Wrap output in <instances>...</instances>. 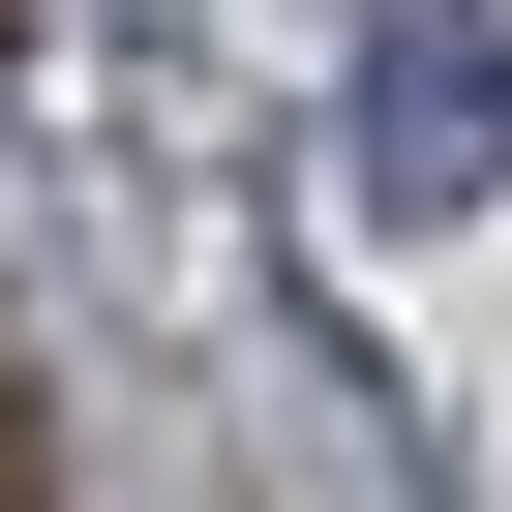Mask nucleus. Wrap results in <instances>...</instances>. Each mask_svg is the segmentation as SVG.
I'll return each instance as SVG.
<instances>
[{"instance_id": "1", "label": "nucleus", "mask_w": 512, "mask_h": 512, "mask_svg": "<svg viewBox=\"0 0 512 512\" xmlns=\"http://www.w3.org/2000/svg\"><path fill=\"white\" fill-rule=\"evenodd\" d=\"M362 151H392L422 211L512 181V61H482V0H362Z\"/></svg>"}, {"instance_id": "2", "label": "nucleus", "mask_w": 512, "mask_h": 512, "mask_svg": "<svg viewBox=\"0 0 512 512\" xmlns=\"http://www.w3.org/2000/svg\"><path fill=\"white\" fill-rule=\"evenodd\" d=\"M0 512H61V422H31V362H0Z\"/></svg>"}]
</instances>
